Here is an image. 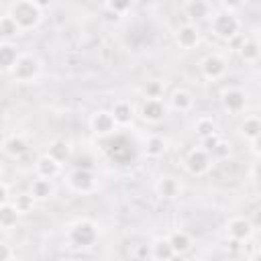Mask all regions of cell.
<instances>
[{
    "instance_id": "5bb4252c",
    "label": "cell",
    "mask_w": 261,
    "mask_h": 261,
    "mask_svg": "<svg viewBox=\"0 0 261 261\" xmlns=\"http://www.w3.org/2000/svg\"><path fill=\"white\" fill-rule=\"evenodd\" d=\"M200 41V31L194 22H186L175 31V43L181 49H194Z\"/></svg>"
},
{
    "instance_id": "e575fe53",
    "label": "cell",
    "mask_w": 261,
    "mask_h": 261,
    "mask_svg": "<svg viewBox=\"0 0 261 261\" xmlns=\"http://www.w3.org/2000/svg\"><path fill=\"white\" fill-rule=\"evenodd\" d=\"M251 151L261 159V135H259L255 141H251Z\"/></svg>"
},
{
    "instance_id": "f546056e",
    "label": "cell",
    "mask_w": 261,
    "mask_h": 261,
    "mask_svg": "<svg viewBox=\"0 0 261 261\" xmlns=\"http://www.w3.org/2000/svg\"><path fill=\"white\" fill-rule=\"evenodd\" d=\"M35 198L31 196V194H18V196H14L12 198V204L16 206V210L20 212V214H24V212H31L33 210V206H35Z\"/></svg>"
},
{
    "instance_id": "83f0119b",
    "label": "cell",
    "mask_w": 261,
    "mask_h": 261,
    "mask_svg": "<svg viewBox=\"0 0 261 261\" xmlns=\"http://www.w3.org/2000/svg\"><path fill=\"white\" fill-rule=\"evenodd\" d=\"M47 153L53 157V159H57L61 165L71 157V147H69V143H65V141H53L51 145H49V149H47Z\"/></svg>"
},
{
    "instance_id": "cb8c5ba5",
    "label": "cell",
    "mask_w": 261,
    "mask_h": 261,
    "mask_svg": "<svg viewBox=\"0 0 261 261\" xmlns=\"http://www.w3.org/2000/svg\"><path fill=\"white\" fill-rule=\"evenodd\" d=\"M237 51H239V55H241V59L245 63H255L259 59V55H261V45L257 41H253V39H243Z\"/></svg>"
},
{
    "instance_id": "4fadbf2b",
    "label": "cell",
    "mask_w": 261,
    "mask_h": 261,
    "mask_svg": "<svg viewBox=\"0 0 261 261\" xmlns=\"http://www.w3.org/2000/svg\"><path fill=\"white\" fill-rule=\"evenodd\" d=\"M155 194L163 200H173L181 194V181L173 175H161L155 181Z\"/></svg>"
},
{
    "instance_id": "3957f363",
    "label": "cell",
    "mask_w": 261,
    "mask_h": 261,
    "mask_svg": "<svg viewBox=\"0 0 261 261\" xmlns=\"http://www.w3.org/2000/svg\"><path fill=\"white\" fill-rule=\"evenodd\" d=\"M98 237H100L98 224L92 220H86V218L73 222L67 230V241L75 249H90L92 245H96Z\"/></svg>"
},
{
    "instance_id": "ba28073f",
    "label": "cell",
    "mask_w": 261,
    "mask_h": 261,
    "mask_svg": "<svg viewBox=\"0 0 261 261\" xmlns=\"http://www.w3.org/2000/svg\"><path fill=\"white\" fill-rule=\"evenodd\" d=\"M253 222L245 216H232L230 220H226V237L232 243H245L253 237Z\"/></svg>"
},
{
    "instance_id": "d6986e66",
    "label": "cell",
    "mask_w": 261,
    "mask_h": 261,
    "mask_svg": "<svg viewBox=\"0 0 261 261\" xmlns=\"http://www.w3.org/2000/svg\"><path fill=\"white\" fill-rule=\"evenodd\" d=\"M20 53L16 49V45H12V41H2L0 43V65L6 73H10L18 61Z\"/></svg>"
},
{
    "instance_id": "30bf717a",
    "label": "cell",
    "mask_w": 261,
    "mask_h": 261,
    "mask_svg": "<svg viewBox=\"0 0 261 261\" xmlns=\"http://www.w3.org/2000/svg\"><path fill=\"white\" fill-rule=\"evenodd\" d=\"M220 102H222V108L230 114H241L247 106V94L241 90V88H226L220 96Z\"/></svg>"
},
{
    "instance_id": "d590c367",
    "label": "cell",
    "mask_w": 261,
    "mask_h": 261,
    "mask_svg": "<svg viewBox=\"0 0 261 261\" xmlns=\"http://www.w3.org/2000/svg\"><path fill=\"white\" fill-rule=\"evenodd\" d=\"M251 222H253V226L261 228V208H259V210L255 212V216H253V220H251Z\"/></svg>"
},
{
    "instance_id": "8992f818",
    "label": "cell",
    "mask_w": 261,
    "mask_h": 261,
    "mask_svg": "<svg viewBox=\"0 0 261 261\" xmlns=\"http://www.w3.org/2000/svg\"><path fill=\"white\" fill-rule=\"evenodd\" d=\"M90 128H92V133H94L96 137H100V139L116 135L118 124H116V120H114V116H112V110H104V108L96 110V112L90 116Z\"/></svg>"
},
{
    "instance_id": "836d02e7",
    "label": "cell",
    "mask_w": 261,
    "mask_h": 261,
    "mask_svg": "<svg viewBox=\"0 0 261 261\" xmlns=\"http://www.w3.org/2000/svg\"><path fill=\"white\" fill-rule=\"evenodd\" d=\"M12 259V249L8 243H0V261H10Z\"/></svg>"
},
{
    "instance_id": "74e56055",
    "label": "cell",
    "mask_w": 261,
    "mask_h": 261,
    "mask_svg": "<svg viewBox=\"0 0 261 261\" xmlns=\"http://www.w3.org/2000/svg\"><path fill=\"white\" fill-rule=\"evenodd\" d=\"M257 171H259V175H261V159H259V165H257Z\"/></svg>"
},
{
    "instance_id": "7c38bea8",
    "label": "cell",
    "mask_w": 261,
    "mask_h": 261,
    "mask_svg": "<svg viewBox=\"0 0 261 261\" xmlns=\"http://www.w3.org/2000/svg\"><path fill=\"white\" fill-rule=\"evenodd\" d=\"M35 173H37V177H43V179H51L53 181L61 173V163L57 159H53L49 153H43L35 161Z\"/></svg>"
},
{
    "instance_id": "7a4b0ae2",
    "label": "cell",
    "mask_w": 261,
    "mask_h": 261,
    "mask_svg": "<svg viewBox=\"0 0 261 261\" xmlns=\"http://www.w3.org/2000/svg\"><path fill=\"white\" fill-rule=\"evenodd\" d=\"M241 27H243L241 18L232 10H228V8L218 10V12H214L210 16V31L220 41H232V39H237L241 35Z\"/></svg>"
},
{
    "instance_id": "9c48e42d",
    "label": "cell",
    "mask_w": 261,
    "mask_h": 261,
    "mask_svg": "<svg viewBox=\"0 0 261 261\" xmlns=\"http://www.w3.org/2000/svg\"><path fill=\"white\" fill-rule=\"evenodd\" d=\"M167 116V104L163 98H145L141 104V118L149 124H157Z\"/></svg>"
},
{
    "instance_id": "ffe728a7",
    "label": "cell",
    "mask_w": 261,
    "mask_h": 261,
    "mask_svg": "<svg viewBox=\"0 0 261 261\" xmlns=\"http://www.w3.org/2000/svg\"><path fill=\"white\" fill-rule=\"evenodd\" d=\"M184 10H186V14H188L192 20L210 18V16L214 14L212 4L206 2V0H192V2H186V4H184Z\"/></svg>"
},
{
    "instance_id": "8d00e7d4",
    "label": "cell",
    "mask_w": 261,
    "mask_h": 261,
    "mask_svg": "<svg viewBox=\"0 0 261 261\" xmlns=\"http://www.w3.org/2000/svg\"><path fill=\"white\" fill-rule=\"evenodd\" d=\"M253 261H261V251H257V255L253 257Z\"/></svg>"
},
{
    "instance_id": "7402d4cb",
    "label": "cell",
    "mask_w": 261,
    "mask_h": 261,
    "mask_svg": "<svg viewBox=\"0 0 261 261\" xmlns=\"http://www.w3.org/2000/svg\"><path fill=\"white\" fill-rule=\"evenodd\" d=\"M37 202L41 200H49L55 194V186L51 179H43V177H35L31 184V192H29Z\"/></svg>"
},
{
    "instance_id": "f1b7e54d",
    "label": "cell",
    "mask_w": 261,
    "mask_h": 261,
    "mask_svg": "<svg viewBox=\"0 0 261 261\" xmlns=\"http://www.w3.org/2000/svg\"><path fill=\"white\" fill-rule=\"evenodd\" d=\"M0 35H2V41H10V39L22 35L20 29L16 27V22H14L6 12L0 16Z\"/></svg>"
},
{
    "instance_id": "4dcf8cb0",
    "label": "cell",
    "mask_w": 261,
    "mask_h": 261,
    "mask_svg": "<svg viewBox=\"0 0 261 261\" xmlns=\"http://www.w3.org/2000/svg\"><path fill=\"white\" fill-rule=\"evenodd\" d=\"M104 10H110L114 14V18L118 20L126 10H130V2L128 0H122V2H106L104 4Z\"/></svg>"
},
{
    "instance_id": "d6a6232c",
    "label": "cell",
    "mask_w": 261,
    "mask_h": 261,
    "mask_svg": "<svg viewBox=\"0 0 261 261\" xmlns=\"http://www.w3.org/2000/svg\"><path fill=\"white\" fill-rule=\"evenodd\" d=\"M145 94H147V98H161V96H163V86H161V82H157V80L147 82Z\"/></svg>"
},
{
    "instance_id": "484cf974",
    "label": "cell",
    "mask_w": 261,
    "mask_h": 261,
    "mask_svg": "<svg viewBox=\"0 0 261 261\" xmlns=\"http://www.w3.org/2000/svg\"><path fill=\"white\" fill-rule=\"evenodd\" d=\"M18 216H20V212L16 210V206L12 202L0 204V226H2V230H10L16 224Z\"/></svg>"
},
{
    "instance_id": "277c9868",
    "label": "cell",
    "mask_w": 261,
    "mask_h": 261,
    "mask_svg": "<svg viewBox=\"0 0 261 261\" xmlns=\"http://www.w3.org/2000/svg\"><path fill=\"white\" fill-rule=\"evenodd\" d=\"M67 186L71 192H75L80 196H88V194H94L98 190V175L94 169L73 167L67 175Z\"/></svg>"
},
{
    "instance_id": "9a60e30c",
    "label": "cell",
    "mask_w": 261,
    "mask_h": 261,
    "mask_svg": "<svg viewBox=\"0 0 261 261\" xmlns=\"http://www.w3.org/2000/svg\"><path fill=\"white\" fill-rule=\"evenodd\" d=\"M169 108L175 110V112H179V114H186V112H190L194 108V96L188 90L177 88L169 96Z\"/></svg>"
},
{
    "instance_id": "1f68e13d",
    "label": "cell",
    "mask_w": 261,
    "mask_h": 261,
    "mask_svg": "<svg viewBox=\"0 0 261 261\" xmlns=\"http://www.w3.org/2000/svg\"><path fill=\"white\" fill-rule=\"evenodd\" d=\"M210 155H212V159H224L230 155V145L224 139H220V143L210 151Z\"/></svg>"
},
{
    "instance_id": "52a82bcc",
    "label": "cell",
    "mask_w": 261,
    "mask_h": 261,
    "mask_svg": "<svg viewBox=\"0 0 261 261\" xmlns=\"http://www.w3.org/2000/svg\"><path fill=\"white\" fill-rule=\"evenodd\" d=\"M212 161H214L212 155L200 145V147H196V149H192V151L188 153V157H186V169H188L192 175H204V173L210 171Z\"/></svg>"
},
{
    "instance_id": "ac0fdd59",
    "label": "cell",
    "mask_w": 261,
    "mask_h": 261,
    "mask_svg": "<svg viewBox=\"0 0 261 261\" xmlns=\"http://www.w3.org/2000/svg\"><path fill=\"white\" fill-rule=\"evenodd\" d=\"M149 249H151V259L153 261H169L171 257H175L173 247L169 243V237H157L149 245Z\"/></svg>"
},
{
    "instance_id": "603a6c76",
    "label": "cell",
    "mask_w": 261,
    "mask_h": 261,
    "mask_svg": "<svg viewBox=\"0 0 261 261\" xmlns=\"http://www.w3.org/2000/svg\"><path fill=\"white\" fill-rule=\"evenodd\" d=\"M194 133L200 141L208 139V137H214L218 135V124L214 122L212 116H198L196 122H194Z\"/></svg>"
},
{
    "instance_id": "44dd1931",
    "label": "cell",
    "mask_w": 261,
    "mask_h": 261,
    "mask_svg": "<svg viewBox=\"0 0 261 261\" xmlns=\"http://www.w3.org/2000/svg\"><path fill=\"white\" fill-rule=\"evenodd\" d=\"M239 130L243 135V139H247L249 143L255 141L259 135H261V116L259 114H249L241 120L239 124Z\"/></svg>"
},
{
    "instance_id": "4316f807",
    "label": "cell",
    "mask_w": 261,
    "mask_h": 261,
    "mask_svg": "<svg viewBox=\"0 0 261 261\" xmlns=\"http://www.w3.org/2000/svg\"><path fill=\"white\" fill-rule=\"evenodd\" d=\"M169 243H171L175 255H184V253H188L192 249V237L186 230H173L169 234Z\"/></svg>"
},
{
    "instance_id": "8fae6325",
    "label": "cell",
    "mask_w": 261,
    "mask_h": 261,
    "mask_svg": "<svg viewBox=\"0 0 261 261\" xmlns=\"http://www.w3.org/2000/svg\"><path fill=\"white\" fill-rule=\"evenodd\" d=\"M200 71L206 80H220L226 75V61L220 55H206L200 61Z\"/></svg>"
},
{
    "instance_id": "e0dca14e",
    "label": "cell",
    "mask_w": 261,
    "mask_h": 261,
    "mask_svg": "<svg viewBox=\"0 0 261 261\" xmlns=\"http://www.w3.org/2000/svg\"><path fill=\"white\" fill-rule=\"evenodd\" d=\"M2 149H4V155L12 157V159H18L29 151V141L22 135H10V137L4 139Z\"/></svg>"
},
{
    "instance_id": "2e32d148",
    "label": "cell",
    "mask_w": 261,
    "mask_h": 261,
    "mask_svg": "<svg viewBox=\"0 0 261 261\" xmlns=\"http://www.w3.org/2000/svg\"><path fill=\"white\" fill-rule=\"evenodd\" d=\"M110 110H112V116H114L118 128L128 126L133 122V118H135V108H133V104L128 100H116Z\"/></svg>"
},
{
    "instance_id": "5b68a950",
    "label": "cell",
    "mask_w": 261,
    "mask_h": 261,
    "mask_svg": "<svg viewBox=\"0 0 261 261\" xmlns=\"http://www.w3.org/2000/svg\"><path fill=\"white\" fill-rule=\"evenodd\" d=\"M39 73H41V61H39V57L33 55V53H20V57H18V61H16V65H14V69L10 71V75H12L16 82H20V84H31V82H35V80L39 77Z\"/></svg>"
},
{
    "instance_id": "6da1fadb",
    "label": "cell",
    "mask_w": 261,
    "mask_h": 261,
    "mask_svg": "<svg viewBox=\"0 0 261 261\" xmlns=\"http://www.w3.org/2000/svg\"><path fill=\"white\" fill-rule=\"evenodd\" d=\"M43 8L45 4L35 2V0H18V2H10L6 8V14L16 22V27L20 29V33L33 31L41 24L43 20Z\"/></svg>"
},
{
    "instance_id": "d4e9b609",
    "label": "cell",
    "mask_w": 261,
    "mask_h": 261,
    "mask_svg": "<svg viewBox=\"0 0 261 261\" xmlns=\"http://www.w3.org/2000/svg\"><path fill=\"white\" fill-rule=\"evenodd\" d=\"M165 149H167V143H165L163 137H159V135H149V137L145 139L143 151H145L147 157L157 159V157H161V155L165 153Z\"/></svg>"
}]
</instances>
